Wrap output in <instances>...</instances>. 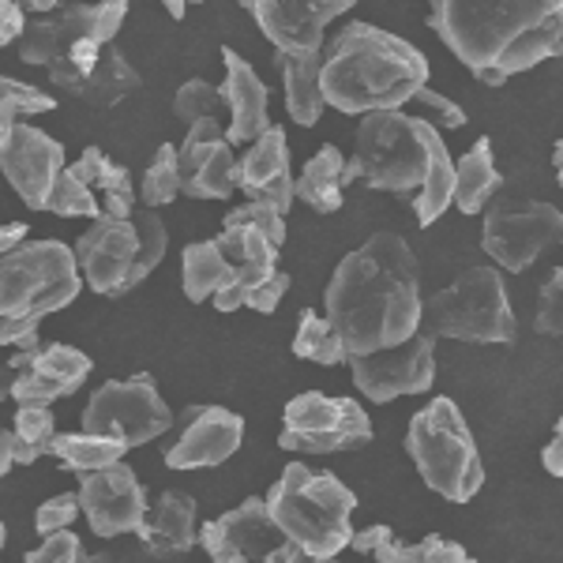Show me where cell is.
<instances>
[{
    "label": "cell",
    "instance_id": "1",
    "mask_svg": "<svg viewBox=\"0 0 563 563\" xmlns=\"http://www.w3.org/2000/svg\"><path fill=\"white\" fill-rule=\"evenodd\" d=\"M327 320L350 357L395 350L421 331V267L398 233H372L327 286Z\"/></svg>",
    "mask_w": 563,
    "mask_h": 563
},
{
    "label": "cell",
    "instance_id": "2",
    "mask_svg": "<svg viewBox=\"0 0 563 563\" xmlns=\"http://www.w3.org/2000/svg\"><path fill=\"white\" fill-rule=\"evenodd\" d=\"M429 26L485 87L563 53V0H429Z\"/></svg>",
    "mask_w": 563,
    "mask_h": 563
},
{
    "label": "cell",
    "instance_id": "3",
    "mask_svg": "<svg viewBox=\"0 0 563 563\" xmlns=\"http://www.w3.org/2000/svg\"><path fill=\"white\" fill-rule=\"evenodd\" d=\"M323 106L350 117L384 113L413 102L429 87V57L417 45L372 23H346L323 53Z\"/></svg>",
    "mask_w": 563,
    "mask_h": 563
},
{
    "label": "cell",
    "instance_id": "4",
    "mask_svg": "<svg viewBox=\"0 0 563 563\" xmlns=\"http://www.w3.org/2000/svg\"><path fill=\"white\" fill-rule=\"evenodd\" d=\"M76 252L60 241H23L0 256V346H38V323L79 297Z\"/></svg>",
    "mask_w": 563,
    "mask_h": 563
},
{
    "label": "cell",
    "instance_id": "5",
    "mask_svg": "<svg viewBox=\"0 0 563 563\" xmlns=\"http://www.w3.org/2000/svg\"><path fill=\"white\" fill-rule=\"evenodd\" d=\"M263 499H267V515L282 530V538L308 556L331 560L353 541L350 515L357 511V496L327 470L289 462Z\"/></svg>",
    "mask_w": 563,
    "mask_h": 563
},
{
    "label": "cell",
    "instance_id": "6",
    "mask_svg": "<svg viewBox=\"0 0 563 563\" xmlns=\"http://www.w3.org/2000/svg\"><path fill=\"white\" fill-rule=\"evenodd\" d=\"M406 451H410L424 485L451 504H470L485 485L477 440L459 402H451V398H432L421 413H413L410 432H406Z\"/></svg>",
    "mask_w": 563,
    "mask_h": 563
},
{
    "label": "cell",
    "instance_id": "7",
    "mask_svg": "<svg viewBox=\"0 0 563 563\" xmlns=\"http://www.w3.org/2000/svg\"><path fill=\"white\" fill-rule=\"evenodd\" d=\"M424 334L481 346H511L519 323L511 312L507 282L496 267H470L421 308Z\"/></svg>",
    "mask_w": 563,
    "mask_h": 563
},
{
    "label": "cell",
    "instance_id": "8",
    "mask_svg": "<svg viewBox=\"0 0 563 563\" xmlns=\"http://www.w3.org/2000/svg\"><path fill=\"white\" fill-rule=\"evenodd\" d=\"M424 121L406 117L402 109H384V113H365L357 129V151L346 158V185L376 188L390 196H417L424 180Z\"/></svg>",
    "mask_w": 563,
    "mask_h": 563
},
{
    "label": "cell",
    "instance_id": "9",
    "mask_svg": "<svg viewBox=\"0 0 563 563\" xmlns=\"http://www.w3.org/2000/svg\"><path fill=\"white\" fill-rule=\"evenodd\" d=\"M563 241V211L552 203L515 192H496L485 207L481 222V249L493 256L499 267L519 275L533 260L544 256L552 244Z\"/></svg>",
    "mask_w": 563,
    "mask_h": 563
},
{
    "label": "cell",
    "instance_id": "10",
    "mask_svg": "<svg viewBox=\"0 0 563 563\" xmlns=\"http://www.w3.org/2000/svg\"><path fill=\"white\" fill-rule=\"evenodd\" d=\"M282 451L297 455H334L372 443V421L353 398H331L323 390H305L289 398L282 413Z\"/></svg>",
    "mask_w": 563,
    "mask_h": 563
},
{
    "label": "cell",
    "instance_id": "11",
    "mask_svg": "<svg viewBox=\"0 0 563 563\" xmlns=\"http://www.w3.org/2000/svg\"><path fill=\"white\" fill-rule=\"evenodd\" d=\"M169 429H174V410L162 402L158 384L147 372L129 379H109V384H102L90 395L84 410V432L121 440L129 451L158 440Z\"/></svg>",
    "mask_w": 563,
    "mask_h": 563
},
{
    "label": "cell",
    "instance_id": "12",
    "mask_svg": "<svg viewBox=\"0 0 563 563\" xmlns=\"http://www.w3.org/2000/svg\"><path fill=\"white\" fill-rule=\"evenodd\" d=\"M218 249L233 263V282L214 294L218 312H238V308H256L271 316L289 289V275L278 271V244H271L252 225H222Z\"/></svg>",
    "mask_w": 563,
    "mask_h": 563
},
{
    "label": "cell",
    "instance_id": "13",
    "mask_svg": "<svg viewBox=\"0 0 563 563\" xmlns=\"http://www.w3.org/2000/svg\"><path fill=\"white\" fill-rule=\"evenodd\" d=\"M45 76L60 95L90 109L121 106L124 98L140 90V71L132 68V60L124 57L117 42H79L71 53L53 60Z\"/></svg>",
    "mask_w": 563,
    "mask_h": 563
},
{
    "label": "cell",
    "instance_id": "14",
    "mask_svg": "<svg viewBox=\"0 0 563 563\" xmlns=\"http://www.w3.org/2000/svg\"><path fill=\"white\" fill-rule=\"evenodd\" d=\"M76 267L84 282L102 297H121L147 278L140 256V230L135 218L102 211L90 230L76 241Z\"/></svg>",
    "mask_w": 563,
    "mask_h": 563
},
{
    "label": "cell",
    "instance_id": "15",
    "mask_svg": "<svg viewBox=\"0 0 563 563\" xmlns=\"http://www.w3.org/2000/svg\"><path fill=\"white\" fill-rule=\"evenodd\" d=\"M132 0H102V4H68L57 15L26 23L20 38V60L23 65L49 68L65 53L76 49L79 42H113L129 15Z\"/></svg>",
    "mask_w": 563,
    "mask_h": 563
},
{
    "label": "cell",
    "instance_id": "16",
    "mask_svg": "<svg viewBox=\"0 0 563 563\" xmlns=\"http://www.w3.org/2000/svg\"><path fill=\"white\" fill-rule=\"evenodd\" d=\"M346 365L353 372V384L368 402H395L402 395H421L435 384V339L417 331L402 346L350 357Z\"/></svg>",
    "mask_w": 563,
    "mask_h": 563
},
{
    "label": "cell",
    "instance_id": "17",
    "mask_svg": "<svg viewBox=\"0 0 563 563\" xmlns=\"http://www.w3.org/2000/svg\"><path fill=\"white\" fill-rule=\"evenodd\" d=\"M79 511L87 515L98 538H121V533H135L147 519V493L132 466L117 462L109 470L79 474Z\"/></svg>",
    "mask_w": 563,
    "mask_h": 563
},
{
    "label": "cell",
    "instance_id": "18",
    "mask_svg": "<svg viewBox=\"0 0 563 563\" xmlns=\"http://www.w3.org/2000/svg\"><path fill=\"white\" fill-rule=\"evenodd\" d=\"M353 4L357 0H241L278 53H320L327 23Z\"/></svg>",
    "mask_w": 563,
    "mask_h": 563
},
{
    "label": "cell",
    "instance_id": "19",
    "mask_svg": "<svg viewBox=\"0 0 563 563\" xmlns=\"http://www.w3.org/2000/svg\"><path fill=\"white\" fill-rule=\"evenodd\" d=\"M8 365L15 368L12 398L20 406H49L65 395H76L90 376V357L76 346H26L12 353Z\"/></svg>",
    "mask_w": 563,
    "mask_h": 563
},
{
    "label": "cell",
    "instance_id": "20",
    "mask_svg": "<svg viewBox=\"0 0 563 563\" xmlns=\"http://www.w3.org/2000/svg\"><path fill=\"white\" fill-rule=\"evenodd\" d=\"M180 192L192 199H230L238 188V158L225 143V129L218 117L196 121L177 151Z\"/></svg>",
    "mask_w": 563,
    "mask_h": 563
},
{
    "label": "cell",
    "instance_id": "21",
    "mask_svg": "<svg viewBox=\"0 0 563 563\" xmlns=\"http://www.w3.org/2000/svg\"><path fill=\"white\" fill-rule=\"evenodd\" d=\"M0 169H4L8 185L23 199L31 211H45L49 203V188L57 174L65 169V147L42 129L15 121L8 143L0 147Z\"/></svg>",
    "mask_w": 563,
    "mask_h": 563
},
{
    "label": "cell",
    "instance_id": "22",
    "mask_svg": "<svg viewBox=\"0 0 563 563\" xmlns=\"http://www.w3.org/2000/svg\"><path fill=\"white\" fill-rule=\"evenodd\" d=\"M286 541L282 530L271 522L267 515V499L252 496L241 507L218 515L214 522H203L199 530V544L211 556V563H252L263 560L267 552H275Z\"/></svg>",
    "mask_w": 563,
    "mask_h": 563
},
{
    "label": "cell",
    "instance_id": "23",
    "mask_svg": "<svg viewBox=\"0 0 563 563\" xmlns=\"http://www.w3.org/2000/svg\"><path fill=\"white\" fill-rule=\"evenodd\" d=\"M244 440V421L222 406H188L180 417V435L166 448L169 470L222 466Z\"/></svg>",
    "mask_w": 563,
    "mask_h": 563
},
{
    "label": "cell",
    "instance_id": "24",
    "mask_svg": "<svg viewBox=\"0 0 563 563\" xmlns=\"http://www.w3.org/2000/svg\"><path fill=\"white\" fill-rule=\"evenodd\" d=\"M238 188L252 203H263L282 218L294 207V174H289V143L278 124H271L238 162Z\"/></svg>",
    "mask_w": 563,
    "mask_h": 563
},
{
    "label": "cell",
    "instance_id": "25",
    "mask_svg": "<svg viewBox=\"0 0 563 563\" xmlns=\"http://www.w3.org/2000/svg\"><path fill=\"white\" fill-rule=\"evenodd\" d=\"M225 84L218 87L225 109H230V129H225V143L241 147V143H256L263 132L271 129L267 117V84L256 76V68L241 57L238 49L225 45L222 49Z\"/></svg>",
    "mask_w": 563,
    "mask_h": 563
},
{
    "label": "cell",
    "instance_id": "26",
    "mask_svg": "<svg viewBox=\"0 0 563 563\" xmlns=\"http://www.w3.org/2000/svg\"><path fill=\"white\" fill-rule=\"evenodd\" d=\"M135 533H140L143 549H147L154 560L185 556V552L199 541V533H196V499L169 488V493L158 496L154 511L143 519V526Z\"/></svg>",
    "mask_w": 563,
    "mask_h": 563
},
{
    "label": "cell",
    "instance_id": "27",
    "mask_svg": "<svg viewBox=\"0 0 563 563\" xmlns=\"http://www.w3.org/2000/svg\"><path fill=\"white\" fill-rule=\"evenodd\" d=\"M353 549L376 556V563H477L459 541H443L440 533L424 538L421 544H402L387 526L353 530Z\"/></svg>",
    "mask_w": 563,
    "mask_h": 563
},
{
    "label": "cell",
    "instance_id": "28",
    "mask_svg": "<svg viewBox=\"0 0 563 563\" xmlns=\"http://www.w3.org/2000/svg\"><path fill=\"white\" fill-rule=\"evenodd\" d=\"M421 135H424V154H429V162H424V180L413 196V214L421 225H432L435 218L455 203V162H451V151H448V143H443V135L435 132L429 121H424Z\"/></svg>",
    "mask_w": 563,
    "mask_h": 563
},
{
    "label": "cell",
    "instance_id": "29",
    "mask_svg": "<svg viewBox=\"0 0 563 563\" xmlns=\"http://www.w3.org/2000/svg\"><path fill=\"white\" fill-rule=\"evenodd\" d=\"M278 71L286 84V109L297 124H316L323 113V87H320V68H323V49L320 53H278Z\"/></svg>",
    "mask_w": 563,
    "mask_h": 563
},
{
    "label": "cell",
    "instance_id": "30",
    "mask_svg": "<svg viewBox=\"0 0 563 563\" xmlns=\"http://www.w3.org/2000/svg\"><path fill=\"white\" fill-rule=\"evenodd\" d=\"M504 188V174L496 169L493 140H481L455 162V207L462 214H481L493 196Z\"/></svg>",
    "mask_w": 563,
    "mask_h": 563
},
{
    "label": "cell",
    "instance_id": "31",
    "mask_svg": "<svg viewBox=\"0 0 563 563\" xmlns=\"http://www.w3.org/2000/svg\"><path fill=\"white\" fill-rule=\"evenodd\" d=\"M346 188V154L334 143L316 151V158L301 169V180H294V196L312 207L316 214H334L342 207Z\"/></svg>",
    "mask_w": 563,
    "mask_h": 563
},
{
    "label": "cell",
    "instance_id": "32",
    "mask_svg": "<svg viewBox=\"0 0 563 563\" xmlns=\"http://www.w3.org/2000/svg\"><path fill=\"white\" fill-rule=\"evenodd\" d=\"M76 177L90 185V192H102L106 196V211L109 214H121V218H132L135 214V185H132V174L113 162L109 154H102L98 147H87L79 154V162H71Z\"/></svg>",
    "mask_w": 563,
    "mask_h": 563
},
{
    "label": "cell",
    "instance_id": "33",
    "mask_svg": "<svg viewBox=\"0 0 563 563\" xmlns=\"http://www.w3.org/2000/svg\"><path fill=\"white\" fill-rule=\"evenodd\" d=\"M124 443L109 440V435L95 432H57L49 443V455L60 462L68 474H95V470H109L124 462Z\"/></svg>",
    "mask_w": 563,
    "mask_h": 563
},
{
    "label": "cell",
    "instance_id": "34",
    "mask_svg": "<svg viewBox=\"0 0 563 563\" xmlns=\"http://www.w3.org/2000/svg\"><path fill=\"white\" fill-rule=\"evenodd\" d=\"M185 297L188 301H214L233 282V263L218 249V241H196L185 249Z\"/></svg>",
    "mask_w": 563,
    "mask_h": 563
},
{
    "label": "cell",
    "instance_id": "35",
    "mask_svg": "<svg viewBox=\"0 0 563 563\" xmlns=\"http://www.w3.org/2000/svg\"><path fill=\"white\" fill-rule=\"evenodd\" d=\"M294 353L305 361H316V365H346L350 353L342 346L339 331L331 327V320L320 312H305L301 323H297V339H294Z\"/></svg>",
    "mask_w": 563,
    "mask_h": 563
},
{
    "label": "cell",
    "instance_id": "36",
    "mask_svg": "<svg viewBox=\"0 0 563 563\" xmlns=\"http://www.w3.org/2000/svg\"><path fill=\"white\" fill-rule=\"evenodd\" d=\"M135 196H140V203L147 207V211H158V207L174 203L180 196V166H177L174 143H162V147L154 151L147 174H143V188Z\"/></svg>",
    "mask_w": 563,
    "mask_h": 563
},
{
    "label": "cell",
    "instance_id": "37",
    "mask_svg": "<svg viewBox=\"0 0 563 563\" xmlns=\"http://www.w3.org/2000/svg\"><path fill=\"white\" fill-rule=\"evenodd\" d=\"M53 435H57V424H53L49 406H20L15 410V443H20L15 466H31L42 455H49Z\"/></svg>",
    "mask_w": 563,
    "mask_h": 563
},
{
    "label": "cell",
    "instance_id": "38",
    "mask_svg": "<svg viewBox=\"0 0 563 563\" xmlns=\"http://www.w3.org/2000/svg\"><path fill=\"white\" fill-rule=\"evenodd\" d=\"M45 211H53L60 218H90V222H95V218L102 214V207H98L90 185H84V180L76 177V169L68 166V169H60L57 180H53Z\"/></svg>",
    "mask_w": 563,
    "mask_h": 563
},
{
    "label": "cell",
    "instance_id": "39",
    "mask_svg": "<svg viewBox=\"0 0 563 563\" xmlns=\"http://www.w3.org/2000/svg\"><path fill=\"white\" fill-rule=\"evenodd\" d=\"M222 109H225L222 95H218V87H211L207 79H188V84H180L174 98V117H180V121H188V124L218 117Z\"/></svg>",
    "mask_w": 563,
    "mask_h": 563
},
{
    "label": "cell",
    "instance_id": "40",
    "mask_svg": "<svg viewBox=\"0 0 563 563\" xmlns=\"http://www.w3.org/2000/svg\"><path fill=\"white\" fill-rule=\"evenodd\" d=\"M23 563H113L109 556H87L84 541L71 530H57L49 538H42V544L34 552H26Z\"/></svg>",
    "mask_w": 563,
    "mask_h": 563
},
{
    "label": "cell",
    "instance_id": "41",
    "mask_svg": "<svg viewBox=\"0 0 563 563\" xmlns=\"http://www.w3.org/2000/svg\"><path fill=\"white\" fill-rule=\"evenodd\" d=\"M533 327H538V334H544V339H560L563 334V267L549 271V278H544Z\"/></svg>",
    "mask_w": 563,
    "mask_h": 563
},
{
    "label": "cell",
    "instance_id": "42",
    "mask_svg": "<svg viewBox=\"0 0 563 563\" xmlns=\"http://www.w3.org/2000/svg\"><path fill=\"white\" fill-rule=\"evenodd\" d=\"M222 225H252V230H260L263 238L271 244H278V249H282V241H286V218L263 203H252V199L244 207H233V211L222 218Z\"/></svg>",
    "mask_w": 563,
    "mask_h": 563
},
{
    "label": "cell",
    "instance_id": "43",
    "mask_svg": "<svg viewBox=\"0 0 563 563\" xmlns=\"http://www.w3.org/2000/svg\"><path fill=\"white\" fill-rule=\"evenodd\" d=\"M53 106L57 102H53V95H45V90L0 76V109H12L15 117H31V113H49Z\"/></svg>",
    "mask_w": 563,
    "mask_h": 563
},
{
    "label": "cell",
    "instance_id": "44",
    "mask_svg": "<svg viewBox=\"0 0 563 563\" xmlns=\"http://www.w3.org/2000/svg\"><path fill=\"white\" fill-rule=\"evenodd\" d=\"M413 102L421 106V121H429L435 132L440 129H462L466 124V109H462L459 102H451V98H443V95H435L432 87H421L413 95Z\"/></svg>",
    "mask_w": 563,
    "mask_h": 563
},
{
    "label": "cell",
    "instance_id": "45",
    "mask_svg": "<svg viewBox=\"0 0 563 563\" xmlns=\"http://www.w3.org/2000/svg\"><path fill=\"white\" fill-rule=\"evenodd\" d=\"M76 515H79V493H60L38 507L34 530H38L42 538H49V533H57V530H68V526L76 522Z\"/></svg>",
    "mask_w": 563,
    "mask_h": 563
},
{
    "label": "cell",
    "instance_id": "46",
    "mask_svg": "<svg viewBox=\"0 0 563 563\" xmlns=\"http://www.w3.org/2000/svg\"><path fill=\"white\" fill-rule=\"evenodd\" d=\"M26 31V15H23V4L15 0H0V49L12 42H20Z\"/></svg>",
    "mask_w": 563,
    "mask_h": 563
},
{
    "label": "cell",
    "instance_id": "47",
    "mask_svg": "<svg viewBox=\"0 0 563 563\" xmlns=\"http://www.w3.org/2000/svg\"><path fill=\"white\" fill-rule=\"evenodd\" d=\"M541 466L549 470L552 477H563V417L556 421V429H552V440L544 443V451H541Z\"/></svg>",
    "mask_w": 563,
    "mask_h": 563
},
{
    "label": "cell",
    "instance_id": "48",
    "mask_svg": "<svg viewBox=\"0 0 563 563\" xmlns=\"http://www.w3.org/2000/svg\"><path fill=\"white\" fill-rule=\"evenodd\" d=\"M263 563H339V560H323V556H308V552H301L297 544H289V541H282L275 552H267L263 556Z\"/></svg>",
    "mask_w": 563,
    "mask_h": 563
},
{
    "label": "cell",
    "instance_id": "49",
    "mask_svg": "<svg viewBox=\"0 0 563 563\" xmlns=\"http://www.w3.org/2000/svg\"><path fill=\"white\" fill-rule=\"evenodd\" d=\"M15 455H20V443H15V429H0V477L15 466Z\"/></svg>",
    "mask_w": 563,
    "mask_h": 563
},
{
    "label": "cell",
    "instance_id": "50",
    "mask_svg": "<svg viewBox=\"0 0 563 563\" xmlns=\"http://www.w3.org/2000/svg\"><path fill=\"white\" fill-rule=\"evenodd\" d=\"M26 241V225L23 222H0V256L12 252L15 244Z\"/></svg>",
    "mask_w": 563,
    "mask_h": 563
},
{
    "label": "cell",
    "instance_id": "51",
    "mask_svg": "<svg viewBox=\"0 0 563 563\" xmlns=\"http://www.w3.org/2000/svg\"><path fill=\"white\" fill-rule=\"evenodd\" d=\"M12 129H15V113H12V109H0V147L8 143Z\"/></svg>",
    "mask_w": 563,
    "mask_h": 563
},
{
    "label": "cell",
    "instance_id": "52",
    "mask_svg": "<svg viewBox=\"0 0 563 563\" xmlns=\"http://www.w3.org/2000/svg\"><path fill=\"white\" fill-rule=\"evenodd\" d=\"M12 387H15V368L8 365V368H0V402L12 395Z\"/></svg>",
    "mask_w": 563,
    "mask_h": 563
},
{
    "label": "cell",
    "instance_id": "53",
    "mask_svg": "<svg viewBox=\"0 0 563 563\" xmlns=\"http://www.w3.org/2000/svg\"><path fill=\"white\" fill-rule=\"evenodd\" d=\"M162 4H166V12L174 15V20H185V8L199 4V0H162Z\"/></svg>",
    "mask_w": 563,
    "mask_h": 563
},
{
    "label": "cell",
    "instance_id": "54",
    "mask_svg": "<svg viewBox=\"0 0 563 563\" xmlns=\"http://www.w3.org/2000/svg\"><path fill=\"white\" fill-rule=\"evenodd\" d=\"M26 8H31V12H53V8L60 4V0H23Z\"/></svg>",
    "mask_w": 563,
    "mask_h": 563
},
{
    "label": "cell",
    "instance_id": "55",
    "mask_svg": "<svg viewBox=\"0 0 563 563\" xmlns=\"http://www.w3.org/2000/svg\"><path fill=\"white\" fill-rule=\"evenodd\" d=\"M552 162H556V177H560V185H563V140L556 143V154H552Z\"/></svg>",
    "mask_w": 563,
    "mask_h": 563
},
{
    "label": "cell",
    "instance_id": "56",
    "mask_svg": "<svg viewBox=\"0 0 563 563\" xmlns=\"http://www.w3.org/2000/svg\"><path fill=\"white\" fill-rule=\"evenodd\" d=\"M4 541H8V530H4V522H0V556H4Z\"/></svg>",
    "mask_w": 563,
    "mask_h": 563
},
{
    "label": "cell",
    "instance_id": "57",
    "mask_svg": "<svg viewBox=\"0 0 563 563\" xmlns=\"http://www.w3.org/2000/svg\"><path fill=\"white\" fill-rule=\"evenodd\" d=\"M560 244H563V241H560Z\"/></svg>",
    "mask_w": 563,
    "mask_h": 563
}]
</instances>
